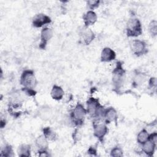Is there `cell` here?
I'll list each match as a JSON object with an SVG mask.
<instances>
[{
	"label": "cell",
	"mask_w": 157,
	"mask_h": 157,
	"mask_svg": "<svg viewBox=\"0 0 157 157\" xmlns=\"http://www.w3.org/2000/svg\"><path fill=\"white\" fill-rule=\"evenodd\" d=\"M142 151L148 156H152L154 154L156 144L154 143L150 139H148L145 142L141 145Z\"/></svg>",
	"instance_id": "cell-13"
},
{
	"label": "cell",
	"mask_w": 157,
	"mask_h": 157,
	"mask_svg": "<svg viewBox=\"0 0 157 157\" xmlns=\"http://www.w3.org/2000/svg\"><path fill=\"white\" fill-rule=\"evenodd\" d=\"M100 1H86V4L88 7L91 10L97 8L99 5Z\"/></svg>",
	"instance_id": "cell-25"
},
{
	"label": "cell",
	"mask_w": 157,
	"mask_h": 157,
	"mask_svg": "<svg viewBox=\"0 0 157 157\" xmlns=\"http://www.w3.org/2000/svg\"><path fill=\"white\" fill-rule=\"evenodd\" d=\"M38 153L40 156H48L50 155L47 150H38Z\"/></svg>",
	"instance_id": "cell-28"
},
{
	"label": "cell",
	"mask_w": 157,
	"mask_h": 157,
	"mask_svg": "<svg viewBox=\"0 0 157 157\" xmlns=\"http://www.w3.org/2000/svg\"><path fill=\"white\" fill-rule=\"evenodd\" d=\"M104 107L100 104L99 99L94 98H90L86 102V112L91 118L96 120L103 117Z\"/></svg>",
	"instance_id": "cell-1"
},
{
	"label": "cell",
	"mask_w": 157,
	"mask_h": 157,
	"mask_svg": "<svg viewBox=\"0 0 157 157\" xmlns=\"http://www.w3.org/2000/svg\"><path fill=\"white\" fill-rule=\"evenodd\" d=\"M126 72L123 67L122 63L118 61L117 63V66L112 72V83L117 90H120L125 80Z\"/></svg>",
	"instance_id": "cell-2"
},
{
	"label": "cell",
	"mask_w": 157,
	"mask_h": 157,
	"mask_svg": "<svg viewBox=\"0 0 157 157\" xmlns=\"http://www.w3.org/2000/svg\"><path fill=\"white\" fill-rule=\"evenodd\" d=\"M147 75L146 74L140 72H137L134 75L132 83L134 86H138L139 85H141L144 83H145L147 81Z\"/></svg>",
	"instance_id": "cell-18"
},
{
	"label": "cell",
	"mask_w": 157,
	"mask_h": 157,
	"mask_svg": "<svg viewBox=\"0 0 157 157\" xmlns=\"http://www.w3.org/2000/svg\"><path fill=\"white\" fill-rule=\"evenodd\" d=\"M53 36V31L51 28L48 27L44 28L40 33V42L39 47L44 49L48 43Z\"/></svg>",
	"instance_id": "cell-10"
},
{
	"label": "cell",
	"mask_w": 157,
	"mask_h": 157,
	"mask_svg": "<svg viewBox=\"0 0 157 157\" xmlns=\"http://www.w3.org/2000/svg\"><path fill=\"white\" fill-rule=\"evenodd\" d=\"M123 151L122 149L119 147H114L110 151V156H123Z\"/></svg>",
	"instance_id": "cell-24"
},
{
	"label": "cell",
	"mask_w": 157,
	"mask_h": 157,
	"mask_svg": "<svg viewBox=\"0 0 157 157\" xmlns=\"http://www.w3.org/2000/svg\"><path fill=\"white\" fill-rule=\"evenodd\" d=\"M102 117L104 118V121L106 124L110 123L111 122H115V123H117L118 119V113L113 107H110L106 109H104Z\"/></svg>",
	"instance_id": "cell-11"
},
{
	"label": "cell",
	"mask_w": 157,
	"mask_h": 157,
	"mask_svg": "<svg viewBox=\"0 0 157 157\" xmlns=\"http://www.w3.org/2000/svg\"><path fill=\"white\" fill-rule=\"evenodd\" d=\"M20 83L24 89L34 90L37 85V80L34 72L29 69L25 70L20 77Z\"/></svg>",
	"instance_id": "cell-4"
},
{
	"label": "cell",
	"mask_w": 157,
	"mask_h": 157,
	"mask_svg": "<svg viewBox=\"0 0 157 157\" xmlns=\"http://www.w3.org/2000/svg\"><path fill=\"white\" fill-rule=\"evenodd\" d=\"M78 132H78V131L77 129H75V131L74 132L73 139H74L75 141H77V140H78V137L80 138V134H79Z\"/></svg>",
	"instance_id": "cell-29"
},
{
	"label": "cell",
	"mask_w": 157,
	"mask_h": 157,
	"mask_svg": "<svg viewBox=\"0 0 157 157\" xmlns=\"http://www.w3.org/2000/svg\"><path fill=\"white\" fill-rule=\"evenodd\" d=\"M43 135L49 140L54 141L57 139L56 134L50 127H46L43 129Z\"/></svg>",
	"instance_id": "cell-21"
},
{
	"label": "cell",
	"mask_w": 157,
	"mask_h": 157,
	"mask_svg": "<svg viewBox=\"0 0 157 157\" xmlns=\"http://www.w3.org/2000/svg\"><path fill=\"white\" fill-rule=\"evenodd\" d=\"M50 94L53 99L59 101L63 98L64 96V91L61 86L55 85L52 87Z\"/></svg>",
	"instance_id": "cell-17"
},
{
	"label": "cell",
	"mask_w": 157,
	"mask_h": 157,
	"mask_svg": "<svg viewBox=\"0 0 157 157\" xmlns=\"http://www.w3.org/2000/svg\"><path fill=\"white\" fill-rule=\"evenodd\" d=\"M130 47L132 52L137 56H142L147 52V44L142 40H132L130 43Z\"/></svg>",
	"instance_id": "cell-6"
},
{
	"label": "cell",
	"mask_w": 157,
	"mask_h": 157,
	"mask_svg": "<svg viewBox=\"0 0 157 157\" xmlns=\"http://www.w3.org/2000/svg\"><path fill=\"white\" fill-rule=\"evenodd\" d=\"M86 114V109L81 103H78L71 112L70 117L71 121L75 126H81L84 123Z\"/></svg>",
	"instance_id": "cell-3"
},
{
	"label": "cell",
	"mask_w": 157,
	"mask_h": 157,
	"mask_svg": "<svg viewBox=\"0 0 157 157\" xmlns=\"http://www.w3.org/2000/svg\"><path fill=\"white\" fill-rule=\"evenodd\" d=\"M108 128L106 123L102 122H93V133L94 136L101 142H102L104 137L108 132Z\"/></svg>",
	"instance_id": "cell-7"
},
{
	"label": "cell",
	"mask_w": 157,
	"mask_h": 157,
	"mask_svg": "<svg viewBox=\"0 0 157 157\" xmlns=\"http://www.w3.org/2000/svg\"><path fill=\"white\" fill-rule=\"evenodd\" d=\"M97 18V15L93 10H88L83 17L85 26L88 27L94 25L96 22Z\"/></svg>",
	"instance_id": "cell-14"
},
{
	"label": "cell",
	"mask_w": 157,
	"mask_h": 157,
	"mask_svg": "<svg viewBox=\"0 0 157 157\" xmlns=\"http://www.w3.org/2000/svg\"><path fill=\"white\" fill-rule=\"evenodd\" d=\"M48 140L44 135H40L38 136L35 140L36 146L39 150H47L48 147Z\"/></svg>",
	"instance_id": "cell-16"
},
{
	"label": "cell",
	"mask_w": 157,
	"mask_h": 157,
	"mask_svg": "<svg viewBox=\"0 0 157 157\" xmlns=\"http://www.w3.org/2000/svg\"><path fill=\"white\" fill-rule=\"evenodd\" d=\"M148 31L151 37H155L157 35V21L156 20H151L148 25Z\"/></svg>",
	"instance_id": "cell-22"
},
{
	"label": "cell",
	"mask_w": 157,
	"mask_h": 157,
	"mask_svg": "<svg viewBox=\"0 0 157 157\" xmlns=\"http://www.w3.org/2000/svg\"><path fill=\"white\" fill-rule=\"evenodd\" d=\"M142 33V28L140 20L135 17H131L126 25V34L128 37H137Z\"/></svg>",
	"instance_id": "cell-5"
},
{
	"label": "cell",
	"mask_w": 157,
	"mask_h": 157,
	"mask_svg": "<svg viewBox=\"0 0 157 157\" xmlns=\"http://www.w3.org/2000/svg\"><path fill=\"white\" fill-rule=\"evenodd\" d=\"M18 154L20 156H29L31 155V147L28 144H22L18 148Z\"/></svg>",
	"instance_id": "cell-19"
},
{
	"label": "cell",
	"mask_w": 157,
	"mask_h": 157,
	"mask_svg": "<svg viewBox=\"0 0 157 157\" xmlns=\"http://www.w3.org/2000/svg\"><path fill=\"white\" fill-rule=\"evenodd\" d=\"M149 138V133L148 131L145 129H142L137 134V142L140 145H142Z\"/></svg>",
	"instance_id": "cell-20"
},
{
	"label": "cell",
	"mask_w": 157,
	"mask_h": 157,
	"mask_svg": "<svg viewBox=\"0 0 157 157\" xmlns=\"http://www.w3.org/2000/svg\"><path fill=\"white\" fill-rule=\"evenodd\" d=\"M96 151H97L96 148L94 147V146L90 147V148H89L88 150V153L90 155H93V156H96Z\"/></svg>",
	"instance_id": "cell-27"
},
{
	"label": "cell",
	"mask_w": 157,
	"mask_h": 157,
	"mask_svg": "<svg viewBox=\"0 0 157 157\" xmlns=\"http://www.w3.org/2000/svg\"><path fill=\"white\" fill-rule=\"evenodd\" d=\"M116 58L115 52L109 47H105L101 53V61L102 62H110Z\"/></svg>",
	"instance_id": "cell-12"
},
{
	"label": "cell",
	"mask_w": 157,
	"mask_h": 157,
	"mask_svg": "<svg viewBox=\"0 0 157 157\" xmlns=\"http://www.w3.org/2000/svg\"><path fill=\"white\" fill-rule=\"evenodd\" d=\"M78 34L85 45H89L95 38L94 32L88 28V27H86L85 26L79 29Z\"/></svg>",
	"instance_id": "cell-8"
},
{
	"label": "cell",
	"mask_w": 157,
	"mask_h": 157,
	"mask_svg": "<svg viewBox=\"0 0 157 157\" xmlns=\"http://www.w3.org/2000/svg\"><path fill=\"white\" fill-rule=\"evenodd\" d=\"M1 155L3 156H7V157L13 156L14 153H13V151L12 146L10 145H6L4 147L3 150H2Z\"/></svg>",
	"instance_id": "cell-23"
},
{
	"label": "cell",
	"mask_w": 157,
	"mask_h": 157,
	"mask_svg": "<svg viewBox=\"0 0 157 157\" xmlns=\"http://www.w3.org/2000/svg\"><path fill=\"white\" fill-rule=\"evenodd\" d=\"M149 85L151 88H156V78L155 77L150 78L149 80Z\"/></svg>",
	"instance_id": "cell-26"
},
{
	"label": "cell",
	"mask_w": 157,
	"mask_h": 157,
	"mask_svg": "<svg viewBox=\"0 0 157 157\" xmlns=\"http://www.w3.org/2000/svg\"><path fill=\"white\" fill-rule=\"evenodd\" d=\"M38 115L42 120H49L53 116V110L48 106H42L39 109Z\"/></svg>",
	"instance_id": "cell-15"
},
{
	"label": "cell",
	"mask_w": 157,
	"mask_h": 157,
	"mask_svg": "<svg viewBox=\"0 0 157 157\" xmlns=\"http://www.w3.org/2000/svg\"><path fill=\"white\" fill-rule=\"evenodd\" d=\"M51 21L52 20L48 16L44 13H38L33 17L32 23L33 26L36 28H40L47 24L50 23Z\"/></svg>",
	"instance_id": "cell-9"
}]
</instances>
